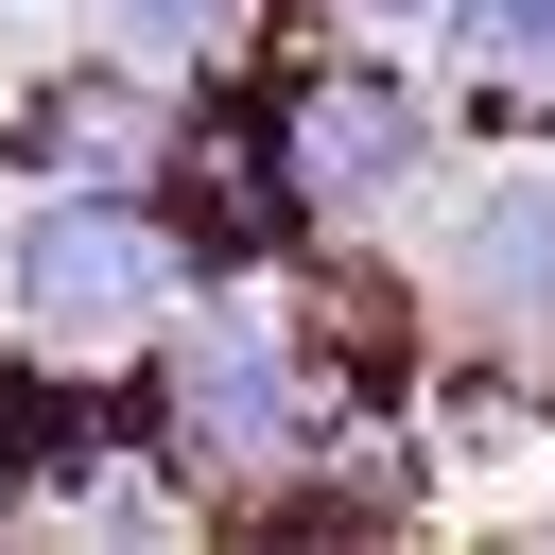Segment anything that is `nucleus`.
<instances>
[{"instance_id":"1","label":"nucleus","mask_w":555,"mask_h":555,"mask_svg":"<svg viewBox=\"0 0 555 555\" xmlns=\"http://www.w3.org/2000/svg\"><path fill=\"white\" fill-rule=\"evenodd\" d=\"M173 295V243L139 225V191H35L0 225V312L35 330H139Z\"/></svg>"},{"instance_id":"2","label":"nucleus","mask_w":555,"mask_h":555,"mask_svg":"<svg viewBox=\"0 0 555 555\" xmlns=\"http://www.w3.org/2000/svg\"><path fill=\"white\" fill-rule=\"evenodd\" d=\"M295 173H312L330 208H382V191L416 173V104H399V87H330L312 139H295Z\"/></svg>"},{"instance_id":"3","label":"nucleus","mask_w":555,"mask_h":555,"mask_svg":"<svg viewBox=\"0 0 555 555\" xmlns=\"http://www.w3.org/2000/svg\"><path fill=\"white\" fill-rule=\"evenodd\" d=\"M191 416H208L225 451H260V434H278V364H260V330H243V312L208 330V364H191Z\"/></svg>"},{"instance_id":"4","label":"nucleus","mask_w":555,"mask_h":555,"mask_svg":"<svg viewBox=\"0 0 555 555\" xmlns=\"http://www.w3.org/2000/svg\"><path fill=\"white\" fill-rule=\"evenodd\" d=\"M468 278H486V295H538V278H555V191H486V208H468Z\"/></svg>"},{"instance_id":"5","label":"nucleus","mask_w":555,"mask_h":555,"mask_svg":"<svg viewBox=\"0 0 555 555\" xmlns=\"http://www.w3.org/2000/svg\"><path fill=\"white\" fill-rule=\"evenodd\" d=\"M104 17H121L139 52H208V35H225V0H104Z\"/></svg>"},{"instance_id":"6","label":"nucleus","mask_w":555,"mask_h":555,"mask_svg":"<svg viewBox=\"0 0 555 555\" xmlns=\"http://www.w3.org/2000/svg\"><path fill=\"white\" fill-rule=\"evenodd\" d=\"M434 17H468V35H486V52H520V69L555 52V0H434Z\"/></svg>"},{"instance_id":"7","label":"nucleus","mask_w":555,"mask_h":555,"mask_svg":"<svg viewBox=\"0 0 555 555\" xmlns=\"http://www.w3.org/2000/svg\"><path fill=\"white\" fill-rule=\"evenodd\" d=\"M347 17H434V0H347Z\"/></svg>"}]
</instances>
